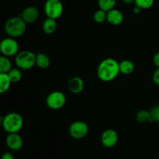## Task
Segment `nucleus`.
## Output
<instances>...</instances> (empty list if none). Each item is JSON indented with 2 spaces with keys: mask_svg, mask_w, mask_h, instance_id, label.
<instances>
[{
  "mask_svg": "<svg viewBox=\"0 0 159 159\" xmlns=\"http://www.w3.org/2000/svg\"><path fill=\"white\" fill-rule=\"evenodd\" d=\"M19 48L18 42L13 37H6L0 41V52L7 57L16 55L19 52Z\"/></svg>",
  "mask_w": 159,
  "mask_h": 159,
  "instance_id": "obj_6",
  "label": "nucleus"
},
{
  "mask_svg": "<svg viewBox=\"0 0 159 159\" xmlns=\"http://www.w3.org/2000/svg\"><path fill=\"white\" fill-rule=\"evenodd\" d=\"M64 6L61 0H47L44 4V12L48 18L57 20L63 14Z\"/></svg>",
  "mask_w": 159,
  "mask_h": 159,
  "instance_id": "obj_5",
  "label": "nucleus"
},
{
  "mask_svg": "<svg viewBox=\"0 0 159 159\" xmlns=\"http://www.w3.org/2000/svg\"><path fill=\"white\" fill-rule=\"evenodd\" d=\"M136 118L140 123H145L147 122H152V117H151L150 111L142 109L140 110L137 113Z\"/></svg>",
  "mask_w": 159,
  "mask_h": 159,
  "instance_id": "obj_20",
  "label": "nucleus"
},
{
  "mask_svg": "<svg viewBox=\"0 0 159 159\" xmlns=\"http://www.w3.org/2000/svg\"><path fill=\"white\" fill-rule=\"evenodd\" d=\"M23 118L17 112H9L3 118L2 127L8 133L19 132L23 126Z\"/></svg>",
  "mask_w": 159,
  "mask_h": 159,
  "instance_id": "obj_3",
  "label": "nucleus"
},
{
  "mask_svg": "<svg viewBox=\"0 0 159 159\" xmlns=\"http://www.w3.org/2000/svg\"><path fill=\"white\" fill-rule=\"evenodd\" d=\"M89 128L88 124L83 121L73 122L69 127V133L72 138L80 140L88 135Z\"/></svg>",
  "mask_w": 159,
  "mask_h": 159,
  "instance_id": "obj_8",
  "label": "nucleus"
},
{
  "mask_svg": "<svg viewBox=\"0 0 159 159\" xmlns=\"http://www.w3.org/2000/svg\"><path fill=\"white\" fill-rule=\"evenodd\" d=\"M12 68V62L9 57L1 55H0V73H8Z\"/></svg>",
  "mask_w": 159,
  "mask_h": 159,
  "instance_id": "obj_18",
  "label": "nucleus"
},
{
  "mask_svg": "<svg viewBox=\"0 0 159 159\" xmlns=\"http://www.w3.org/2000/svg\"><path fill=\"white\" fill-rule=\"evenodd\" d=\"M152 80L156 85L159 86V68H157V70L154 72Z\"/></svg>",
  "mask_w": 159,
  "mask_h": 159,
  "instance_id": "obj_25",
  "label": "nucleus"
},
{
  "mask_svg": "<svg viewBox=\"0 0 159 159\" xmlns=\"http://www.w3.org/2000/svg\"><path fill=\"white\" fill-rule=\"evenodd\" d=\"M124 14L119 9H113L107 12V21L113 26L120 25L124 21Z\"/></svg>",
  "mask_w": 159,
  "mask_h": 159,
  "instance_id": "obj_13",
  "label": "nucleus"
},
{
  "mask_svg": "<svg viewBox=\"0 0 159 159\" xmlns=\"http://www.w3.org/2000/svg\"><path fill=\"white\" fill-rule=\"evenodd\" d=\"M119 140L118 132L113 129H107L101 135V143L105 147L111 148L116 146Z\"/></svg>",
  "mask_w": 159,
  "mask_h": 159,
  "instance_id": "obj_9",
  "label": "nucleus"
},
{
  "mask_svg": "<svg viewBox=\"0 0 159 159\" xmlns=\"http://www.w3.org/2000/svg\"><path fill=\"white\" fill-rule=\"evenodd\" d=\"M141 10H142V9H141V8H139V7H138V6H135V7L134 8V13L139 14L140 12H141Z\"/></svg>",
  "mask_w": 159,
  "mask_h": 159,
  "instance_id": "obj_28",
  "label": "nucleus"
},
{
  "mask_svg": "<svg viewBox=\"0 0 159 159\" xmlns=\"http://www.w3.org/2000/svg\"><path fill=\"white\" fill-rule=\"evenodd\" d=\"M6 146L12 151H19L23 146V140L18 132L8 133L6 138Z\"/></svg>",
  "mask_w": 159,
  "mask_h": 159,
  "instance_id": "obj_10",
  "label": "nucleus"
},
{
  "mask_svg": "<svg viewBox=\"0 0 159 159\" xmlns=\"http://www.w3.org/2000/svg\"><path fill=\"white\" fill-rule=\"evenodd\" d=\"M107 12L99 9L94 13L93 19H94L95 22H96L97 23H102L107 21Z\"/></svg>",
  "mask_w": 159,
  "mask_h": 159,
  "instance_id": "obj_22",
  "label": "nucleus"
},
{
  "mask_svg": "<svg viewBox=\"0 0 159 159\" xmlns=\"http://www.w3.org/2000/svg\"><path fill=\"white\" fill-rule=\"evenodd\" d=\"M21 18L25 21V23H33L37 20L39 17V11L34 6H27L25 8L20 15Z\"/></svg>",
  "mask_w": 159,
  "mask_h": 159,
  "instance_id": "obj_11",
  "label": "nucleus"
},
{
  "mask_svg": "<svg viewBox=\"0 0 159 159\" xmlns=\"http://www.w3.org/2000/svg\"><path fill=\"white\" fill-rule=\"evenodd\" d=\"M1 159H15L13 154L10 152H6L1 156Z\"/></svg>",
  "mask_w": 159,
  "mask_h": 159,
  "instance_id": "obj_26",
  "label": "nucleus"
},
{
  "mask_svg": "<svg viewBox=\"0 0 159 159\" xmlns=\"http://www.w3.org/2000/svg\"><path fill=\"white\" fill-rule=\"evenodd\" d=\"M119 73V62L112 58L103 59L98 65L97 75L99 79L104 82L113 80Z\"/></svg>",
  "mask_w": 159,
  "mask_h": 159,
  "instance_id": "obj_1",
  "label": "nucleus"
},
{
  "mask_svg": "<svg viewBox=\"0 0 159 159\" xmlns=\"http://www.w3.org/2000/svg\"><path fill=\"white\" fill-rule=\"evenodd\" d=\"M3 118H4V116H2V115H0V125H2Z\"/></svg>",
  "mask_w": 159,
  "mask_h": 159,
  "instance_id": "obj_30",
  "label": "nucleus"
},
{
  "mask_svg": "<svg viewBox=\"0 0 159 159\" xmlns=\"http://www.w3.org/2000/svg\"><path fill=\"white\" fill-rule=\"evenodd\" d=\"M15 63L20 70H30L36 65V54L29 50L19 51L15 56Z\"/></svg>",
  "mask_w": 159,
  "mask_h": 159,
  "instance_id": "obj_4",
  "label": "nucleus"
},
{
  "mask_svg": "<svg viewBox=\"0 0 159 159\" xmlns=\"http://www.w3.org/2000/svg\"><path fill=\"white\" fill-rule=\"evenodd\" d=\"M99 9L108 12L111 9H114L116 4V0H98Z\"/></svg>",
  "mask_w": 159,
  "mask_h": 159,
  "instance_id": "obj_21",
  "label": "nucleus"
},
{
  "mask_svg": "<svg viewBox=\"0 0 159 159\" xmlns=\"http://www.w3.org/2000/svg\"><path fill=\"white\" fill-rule=\"evenodd\" d=\"M122 1L127 4H131V3L134 2V0H122Z\"/></svg>",
  "mask_w": 159,
  "mask_h": 159,
  "instance_id": "obj_29",
  "label": "nucleus"
},
{
  "mask_svg": "<svg viewBox=\"0 0 159 159\" xmlns=\"http://www.w3.org/2000/svg\"><path fill=\"white\" fill-rule=\"evenodd\" d=\"M4 30L9 37L16 38L25 34L26 31V23L21 17H11L5 23Z\"/></svg>",
  "mask_w": 159,
  "mask_h": 159,
  "instance_id": "obj_2",
  "label": "nucleus"
},
{
  "mask_svg": "<svg viewBox=\"0 0 159 159\" xmlns=\"http://www.w3.org/2000/svg\"><path fill=\"white\" fill-rule=\"evenodd\" d=\"M66 103V97L63 92L54 90L50 93L46 98V104L53 110L61 108Z\"/></svg>",
  "mask_w": 159,
  "mask_h": 159,
  "instance_id": "obj_7",
  "label": "nucleus"
},
{
  "mask_svg": "<svg viewBox=\"0 0 159 159\" xmlns=\"http://www.w3.org/2000/svg\"><path fill=\"white\" fill-rule=\"evenodd\" d=\"M42 29L43 32L47 34H52L53 33L55 32L57 29V22L56 20L52 18H47L43 21V25H42Z\"/></svg>",
  "mask_w": 159,
  "mask_h": 159,
  "instance_id": "obj_16",
  "label": "nucleus"
},
{
  "mask_svg": "<svg viewBox=\"0 0 159 159\" xmlns=\"http://www.w3.org/2000/svg\"><path fill=\"white\" fill-rule=\"evenodd\" d=\"M155 0H134L135 6L141 8V9H150L154 5Z\"/></svg>",
  "mask_w": 159,
  "mask_h": 159,
  "instance_id": "obj_23",
  "label": "nucleus"
},
{
  "mask_svg": "<svg viewBox=\"0 0 159 159\" xmlns=\"http://www.w3.org/2000/svg\"><path fill=\"white\" fill-rule=\"evenodd\" d=\"M152 121L159 122V105H156L152 108L150 111Z\"/></svg>",
  "mask_w": 159,
  "mask_h": 159,
  "instance_id": "obj_24",
  "label": "nucleus"
},
{
  "mask_svg": "<svg viewBox=\"0 0 159 159\" xmlns=\"http://www.w3.org/2000/svg\"><path fill=\"white\" fill-rule=\"evenodd\" d=\"M153 62L155 65L157 66V68H159V52H157L156 54H155L153 57Z\"/></svg>",
  "mask_w": 159,
  "mask_h": 159,
  "instance_id": "obj_27",
  "label": "nucleus"
},
{
  "mask_svg": "<svg viewBox=\"0 0 159 159\" xmlns=\"http://www.w3.org/2000/svg\"><path fill=\"white\" fill-rule=\"evenodd\" d=\"M84 87H85V84H84L83 80L79 76H73L68 80V90L75 94H80L84 90Z\"/></svg>",
  "mask_w": 159,
  "mask_h": 159,
  "instance_id": "obj_12",
  "label": "nucleus"
},
{
  "mask_svg": "<svg viewBox=\"0 0 159 159\" xmlns=\"http://www.w3.org/2000/svg\"><path fill=\"white\" fill-rule=\"evenodd\" d=\"M7 74L12 84L20 82L22 79V76H23L21 70L19 68H12Z\"/></svg>",
  "mask_w": 159,
  "mask_h": 159,
  "instance_id": "obj_19",
  "label": "nucleus"
},
{
  "mask_svg": "<svg viewBox=\"0 0 159 159\" xmlns=\"http://www.w3.org/2000/svg\"><path fill=\"white\" fill-rule=\"evenodd\" d=\"M120 73L124 75H130L134 70V64L129 59H124L119 62Z\"/></svg>",
  "mask_w": 159,
  "mask_h": 159,
  "instance_id": "obj_15",
  "label": "nucleus"
},
{
  "mask_svg": "<svg viewBox=\"0 0 159 159\" xmlns=\"http://www.w3.org/2000/svg\"><path fill=\"white\" fill-rule=\"evenodd\" d=\"M11 84L7 73H0V94L7 92L10 88Z\"/></svg>",
  "mask_w": 159,
  "mask_h": 159,
  "instance_id": "obj_17",
  "label": "nucleus"
},
{
  "mask_svg": "<svg viewBox=\"0 0 159 159\" xmlns=\"http://www.w3.org/2000/svg\"><path fill=\"white\" fill-rule=\"evenodd\" d=\"M51 64V59L49 56L45 53L40 52L36 55V65L41 70H45L49 67Z\"/></svg>",
  "mask_w": 159,
  "mask_h": 159,
  "instance_id": "obj_14",
  "label": "nucleus"
}]
</instances>
